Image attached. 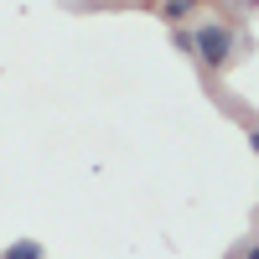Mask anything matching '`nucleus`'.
I'll use <instances>...</instances> for the list:
<instances>
[{"label":"nucleus","instance_id":"nucleus-1","mask_svg":"<svg viewBox=\"0 0 259 259\" xmlns=\"http://www.w3.org/2000/svg\"><path fill=\"white\" fill-rule=\"evenodd\" d=\"M233 52H239V41H233L228 21H197V31H192V57H197L207 73H223L233 62Z\"/></svg>","mask_w":259,"mask_h":259},{"label":"nucleus","instance_id":"nucleus-2","mask_svg":"<svg viewBox=\"0 0 259 259\" xmlns=\"http://www.w3.org/2000/svg\"><path fill=\"white\" fill-rule=\"evenodd\" d=\"M197 6H202V0H156V11L171 21V26H187V21L197 16Z\"/></svg>","mask_w":259,"mask_h":259},{"label":"nucleus","instance_id":"nucleus-4","mask_svg":"<svg viewBox=\"0 0 259 259\" xmlns=\"http://www.w3.org/2000/svg\"><path fill=\"white\" fill-rule=\"evenodd\" d=\"M171 41H177V47L192 57V31H187V26H171Z\"/></svg>","mask_w":259,"mask_h":259},{"label":"nucleus","instance_id":"nucleus-3","mask_svg":"<svg viewBox=\"0 0 259 259\" xmlns=\"http://www.w3.org/2000/svg\"><path fill=\"white\" fill-rule=\"evenodd\" d=\"M68 6H114V11H130V6H145V0H68Z\"/></svg>","mask_w":259,"mask_h":259},{"label":"nucleus","instance_id":"nucleus-5","mask_svg":"<svg viewBox=\"0 0 259 259\" xmlns=\"http://www.w3.org/2000/svg\"><path fill=\"white\" fill-rule=\"evenodd\" d=\"M244 259H254V244H244Z\"/></svg>","mask_w":259,"mask_h":259}]
</instances>
